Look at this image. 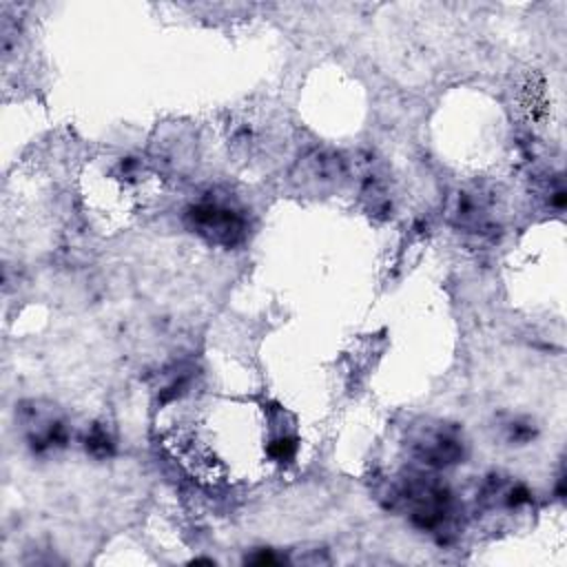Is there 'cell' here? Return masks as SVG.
I'll return each instance as SVG.
<instances>
[{
    "instance_id": "cell-1",
    "label": "cell",
    "mask_w": 567,
    "mask_h": 567,
    "mask_svg": "<svg viewBox=\"0 0 567 567\" xmlns=\"http://www.w3.org/2000/svg\"><path fill=\"white\" fill-rule=\"evenodd\" d=\"M190 226L210 241L233 246L244 237V217L224 202H199L188 210Z\"/></svg>"
}]
</instances>
